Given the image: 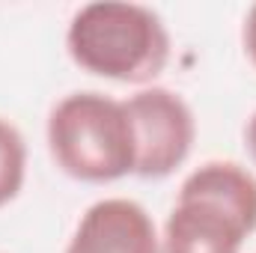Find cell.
<instances>
[{
  "label": "cell",
  "instance_id": "cell-6",
  "mask_svg": "<svg viewBox=\"0 0 256 253\" xmlns=\"http://www.w3.org/2000/svg\"><path fill=\"white\" fill-rule=\"evenodd\" d=\"M176 200L208 202L236 218L248 236L256 230V176L236 161H206L191 170Z\"/></svg>",
  "mask_w": 256,
  "mask_h": 253
},
{
  "label": "cell",
  "instance_id": "cell-5",
  "mask_svg": "<svg viewBox=\"0 0 256 253\" xmlns=\"http://www.w3.org/2000/svg\"><path fill=\"white\" fill-rule=\"evenodd\" d=\"M248 230L226 212L196 202L176 200L161 230V253H242Z\"/></svg>",
  "mask_w": 256,
  "mask_h": 253
},
{
  "label": "cell",
  "instance_id": "cell-9",
  "mask_svg": "<svg viewBox=\"0 0 256 253\" xmlns=\"http://www.w3.org/2000/svg\"><path fill=\"white\" fill-rule=\"evenodd\" d=\"M244 146H248V155L254 158V164H256V110L250 114V120L244 122Z\"/></svg>",
  "mask_w": 256,
  "mask_h": 253
},
{
  "label": "cell",
  "instance_id": "cell-1",
  "mask_svg": "<svg viewBox=\"0 0 256 253\" xmlns=\"http://www.w3.org/2000/svg\"><path fill=\"white\" fill-rule=\"evenodd\" d=\"M66 51L86 74L120 84H149L170 60V33L161 15L143 3L98 0L72 15Z\"/></svg>",
  "mask_w": 256,
  "mask_h": 253
},
{
  "label": "cell",
  "instance_id": "cell-8",
  "mask_svg": "<svg viewBox=\"0 0 256 253\" xmlns=\"http://www.w3.org/2000/svg\"><path fill=\"white\" fill-rule=\"evenodd\" d=\"M242 45H244V54H248V60L256 66V3L248 9V15H244V27H242Z\"/></svg>",
  "mask_w": 256,
  "mask_h": 253
},
{
  "label": "cell",
  "instance_id": "cell-3",
  "mask_svg": "<svg viewBox=\"0 0 256 253\" xmlns=\"http://www.w3.org/2000/svg\"><path fill=\"white\" fill-rule=\"evenodd\" d=\"M137 164L134 173L143 179L173 176L191 155L196 140V116L191 104L167 86H143L126 98Z\"/></svg>",
  "mask_w": 256,
  "mask_h": 253
},
{
  "label": "cell",
  "instance_id": "cell-2",
  "mask_svg": "<svg viewBox=\"0 0 256 253\" xmlns=\"http://www.w3.org/2000/svg\"><path fill=\"white\" fill-rule=\"evenodd\" d=\"M45 140L54 164L78 182H116L134 173L137 164L126 102L98 90L63 96L48 114Z\"/></svg>",
  "mask_w": 256,
  "mask_h": 253
},
{
  "label": "cell",
  "instance_id": "cell-4",
  "mask_svg": "<svg viewBox=\"0 0 256 253\" xmlns=\"http://www.w3.org/2000/svg\"><path fill=\"white\" fill-rule=\"evenodd\" d=\"M66 253H161V232L137 200L104 196L80 214Z\"/></svg>",
  "mask_w": 256,
  "mask_h": 253
},
{
  "label": "cell",
  "instance_id": "cell-7",
  "mask_svg": "<svg viewBox=\"0 0 256 253\" xmlns=\"http://www.w3.org/2000/svg\"><path fill=\"white\" fill-rule=\"evenodd\" d=\"M27 179V143L15 122L0 116V208L9 206Z\"/></svg>",
  "mask_w": 256,
  "mask_h": 253
}]
</instances>
